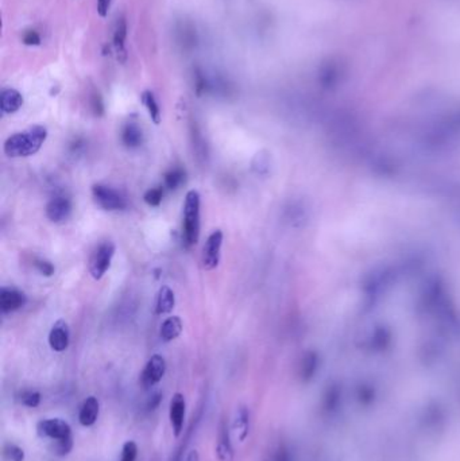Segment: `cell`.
I'll list each match as a JSON object with an SVG mask.
<instances>
[{
  "label": "cell",
  "instance_id": "obj_1",
  "mask_svg": "<svg viewBox=\"0 0 460 461\" xmlns=\"http://www.w3.org/2000/svg\"><path fill=\"white\" fill-rule=\"evenodd\" d=\"M48 138V129L43 126H31L22 132L11 135L4 142V153L10 158L30 157L37 154Z\"/></svg>",
  "mask_w": 460,
  "mask_h": 461
},
{
  "label": "cell",
  "instance_id": "obj_2",
  "mask_svg": "<svg viewBox=\"0 0 460 461\" xmlns=\"http://www.w3.org/2000/svg\"><path fill=\"white\" fill-rule=\"evenodd\" d=\"M200 199L201 197L197 190H189L185 196L182 240L187 247H192L199 241L200 236Z\"/></svg>",
  "mask_w": 460,
  "mask_h": 461
},
{
  "label": "cell",
  "instance_id": "obj_3",
  "mask_svg": "<svg viewBox=\"0 0 460 461\" xmlns=\"http://www.w3.org/2000/svg\"><path fill=\"white\" fill-rule=\"evenodd\" d=\"M115 255V244L113 241H103L94 251L89 260V273L94 279H101L108 271Z\"/></svg>",
  "mask_w": 460,
  "mask_h": 461
},
{
  "label": "cell",
  "instance_id": "obj_4",
  "mask_svg": "<svg viewBox=\"0 0 460 461\" xmlns=\"http://www.w3.org/2000/svg\"><path fill=\"white\" fill-rule=\"evenodd\" d=\"M92 194L99 206L106 211H120L126 208V199L110 186L106 185H94Z\"/></svg>",
  "mask_w": 460,
  "mask_h": 461
},
{
  "label": "cell",
  "instance_id": "obj_5",
  "mask_svg": "<svg viewBox=\"0 0 460 461\" xmlns=\"http://www.w3.org/2000/svg\"><path fill=\"white\" fill-rule=\"evenodd\" d=\"M223 232L220 229H215L203 247L201 263L206 270H213L217 267L220 262V251L223 246Z\"/></svg>",
  "mask_w": 460,
  "mask_h": 461
},
{
  "label": "cell",
  "instance_id": "obj_6",
  "mask_svg": "<svg viewBox=\"0 0 460 461\" xmlns=\"http://www.w3.org/2000/svg\"><path fill=\"white\" fill-rule=\"evenodd\" d=\"M166 372V362L161 355H153L141 374V385L143 388H152L161 382Z\"/></svg>",
  "mask_w": 460,
  "mask_h": 461
},
{
  "label": "cell",
  "instance_id": "obj_7",
  "mask_svg": "<svg viewBox=\"0 0 460 461\" xmlns=\"http://www.w3.org/2000/svg\"><path fill=\"white\" fill-rule=\"evenodd\" d=\"M37 430L41 437L50 439L53 441L64 440L68 437H72V429L68 423L59 418H50L43 420L37 425Z\"/></svg>",
  "mask_w": 460,
  "mask_h": 461
},
{
  "label": "cell",
  "instance_id": "obj_8",
  "mask_svg": "<svg viewBox=\"0 0 460 461\" xmlns=\"http://www.w3.org/2000/svg\"><path fill=\"white\" fill-rule=\"evenodd\" d=\"M26 295L15 288H3L0 290V309L4 314L20 311L26 305Z\"/></svg>",
  "mask_w": 460,
  "mask_h": 461
},
{
  "label": "cell",
  "instance_id": "obj_9",
  "mask_svg": "<svg viewBox=\"0 0 460 461\" xmlns=\"http://www.w3.org/2000/svg\"><path fill=\"white\" fill-rule=\"evenodd\" d=\"M71 212H72V204L69 201V199L64 196L53 197L46 205V218L50 222L57 224L66 222L68 218L71 216Z\"/></svg>",
  "mask_w": 460,
  "mask_h": 461
},
{
  "label": "cell",
  "instance_id": "obj_10",
  "mask_svg": "<svg viewBox=\"0 0 460 461\" xmlns=\"http://www.w3.org/2000/svg\"><path fill=\"white\" fill-rule=\"evenodd\" d=\"M185 398L181 392H175L173 395L169 407V418L172 424L173 432L175 437H180L184 430V420H185Z\"/></svg>",
  "mask_w": 460,
  "mask_h": 461
},
{
  "label": "cell",
  "instance_id": "obj_11",
  "mask_svg": "<svg viewBox=\"0 0 460 461\" xmlns=\"http://www.w3.org/2000/svg\"><path fill=\"white\" fill-rule=\"evenodd\" d=\"M69 341H71V332L68 324L64 320H58L49 333L50 348L56 352H64L69 347Z\"/></svg>",
  "mask_w": 460,
  "mask_h": 461
},
{
  "label": "cell",
  "instance_id": "obj_12",
  "mask_svg": "<svg viewBox=\"0 0 460 461\" xmlns=\"http://www.w3.org/2000/svg\"><path fill=\"white\" fill-rule=\"evenodd\" d=\"M216 455L219 461H233V448L231 444L230 429L226 421H222L219 425Z\"/></svg>",
  "mask_w": 460,
  "mask_h": 461
},
{
  "label": "cell",
  "instance_id": "obj_13",
  "mask_svg": "<svg viewBox=\"0 0 460 461\" xmlns=\"http://www.w3.org/2000/svg\"><path fill=\"white\" fill-rule=\"evenodd\" d=\"M100 405L96 397H88L78 411V421L82 426H92L99 418Z\"/></svg>",
  "mask_w": 460,
  "mask_h": 461
},
{
  "label": "cell",
  "instance_id": "obj_14",
  "mask_svg": "<svg viewBox=\"0 0 460 461\" xmlns=\"http://www.w3.org/2000/svg\"><path fill=\"white\" fill-rule=\"evenodd\" d=\"M22 106H23V96L20 94V91L13 90V88L3 90L1 96H0V108L3 113H6V115L15 113V112L20 111Z\"/></svg>",
  "mask_w": 460,
  "mask_h": 461
},
{
  "label": "cell",
  "instance_id": "obj_15",
  "mask_svg": "<svg viewBox=\"0 0 460 461\" xmlns=\"http://www.w3.org/2000/svg\"><path fill=\"white\" fill-rule=\"evenodd\" d=\"M126 38H127V22L126 19H117L114 31V50H115L116 57L120 62H124L127 59L126 55Z\"/></svg>",
  "mask_w": 460,
  "mask_h": 461
},
{
  "label": "cell",
  "instance_id": "obj_16",
  "mask_svg": "<svg viewBox=\"0 0 460 461\" xmlns=\"http://www.w3.org/2000/svg\"><path fill=\"white\" fill-rule=\"evenodd\" d=\"M233 430L240 443H243L250 432V411L246 406H240L236 411V417L233 420Z\"/></svg>",
  "mask_w": 460,
  "mask_h": 461
},
{
  "label": "cell",
  "instance_id": "obj_17",
  "mask_svg": "<svg viewBox=\"0 0 460 461\" xmlns=\"http://www.w3.org/2000/svg\"><path fill=\"white\" fill-rule=\"evenodd\" d=\"M182 332V321L178 315H172L168 317L162 325H161V331H159V336L164 341L169 343L175 340L180 334Z\"/></svg>",
  "mask_w": 460,
  "mask_h": 461
},
{
  "label": "cell",
  "instance_id": "obj_18",
  "mask_svg": "<svg viewBox=\"0 0 460 461\" xmlns=\"http://www.w3.org/2000/svg\"><path fill=\"white\" fill-rule=\"evenodd\" d=\"M174 305H175V297L172 289L169 286H162L157 297L155 312L157 314L171 313L174 309Z\"/></svg>",
  "mask_w": 460,
  "mask_h": 461
},
{
  "label": "cell",
  "instance_id": "obj_19",
  "mask_svg": "<svg viewBox=\"0 0 460 461\" xmlns=\"http://www.w3.org/2000/svg\"><path fill=\"white\" fill-rule=\"evenodd\" d=\"M122 139H123V143L127 148H138V146L142 145V141H143L142 129H139V126L136 123H134V122H130L123 129Z\"/></svg>",
  "mask_w": 460,
  "mask_h": 461
},
{
  "label": "cell",
  "instance_id": "obj_20",
  "mask_svg": "<svg viewBox=\"0 0 460 461\" xmlns=\"http://www.w3.org/2000/svg\"><path fill=\"white\" fill-rule=\"evenodd\" d=\"M142 103L146 107L154 123L159 125L161 123V108H159V104H158L154 93L152 91H145L142 93Z\"/></svg>",
  "mask_w": 460,
  "mask_h": 461
},
{
  "label": "cell",
  "instance_id": "obj_21",
  "mask_svg": "<svg viewBox=\"0 0 460 461\" xmlns=\"http://www.w3.org/2000/svg\"><path fill=\"white\" fill-rule=\"evenodd\" d=\"M184 178H185V171L182 169H180V167L172 169L165 176V186L171 190L177 189L180 185L184 183Z\"/></svg>",
  "mask_w": 460,
  "mask_h": 461
},
{
  "label": "cell",
  "instance_id": "obj_22",
  "mask_svg": "<svg viewBox=\"0 0 460 461\" xmlns=\"http://www.w3.org/2000/svg\"><path fill=\"white\" fill-rule=\"evenodd\" d=\"M4 459L7 461H23L24 452L15 444H7L4 446Z\"/></svg>",
  "mask_w": 460,
  "mask_h": 461
},
{
  "label": "cell",
  "instance_id": "obj_23",
  "mask_svg": "<svg viewBox=\"0 0 460 461\" xmlns=\"http://www.w3.org/2000/svg\"><path fill=\"white\" fill-rule=\"evenodd\" d=\"M20 401L22 405L27 406V407H31V409L38 407L41 404V394L38 391H31V390L23 391L20 394Z\"/></svg>",
  "mask_w": 460,
  "mask_h": 461
},
{
  "label": "cell",
  "instance_id": "obj_24",
  "mask_svg": "<svg viewBox=\"0 0 460 461\" xmlns=\"http://www.w3.org/2000/svg\"><path fill=\"white\" fill-rule=\"evenodd\" d=\"M162 197H164V190L161 187H153L145 193L143 200L150 206H158L162 201Z\"/></svg>",
  "mask_w": 460,
  "mask_h": 461
},
{
  "label": "cell",
  "instance_id": "obj_25",
  "mask_svg": "<svg viewBox=\"0 0 460 461\" xmlns=\"http://www.w3.org/2000/svg\"><path fill=\"white\" fill-rule=\"evenodd\" d=\"M73 448V437H68L64 440H58L55 441V446L53 451L58 456H66Z\"/></svg>",
  "mask_w": 460,
  "mask_h": 461
},
{
  "label": "cell",
  "instance_id": "obj_26",
  "mask_svg": "<svg viewBox=\"0 0 460 461\" xmlns=\"http://www.w3.org/2000/svg\"><path fill=\"white\" fill-rule=\"evenodd\" d=\"M138 458V446L134 441H127L123 445L120 461H136Z\"/></svg>",
  "mask_w": 460,
  "mask_h": 461
},
{
  "label": "cell",
  "instance_id": "obj_27",
  "mask_svg": "<svg viewBox=\"0 0 460 461\" xmlns=\"http://www.w3.org/2000/svg\"><path fill=\"white\" fill-rule=\"evenodd\" d=\"M34 264H36V269L38 270L42 276H45V277H52L55 274V271H56L55 266L50 262H48V260L38 259V260H36Z\"/></svg>",
  "mask_w": 460,
  "mask_h": 461
},
{
  "label": "cell",
  "instance_id": "obj_28",
  "mask_svg": "<svg viewBox=\"0 0 460 461\" xmlns=\"http://www.w3.org/2000/svg\"><path fill=\"white\" fill-rule=\"evenodd\" d=\"M23 43L29 45V46H38L41 45V37L38 33L34 30H29L24 33L23 36Z\"/></svg>",
  "mask_w": 460,
  "mask_h": 461
},
{
  "label": "cell",
  "instance_id": "obj_29",
  "mask_svg": "<svg viewBox=\"0 0 460 461\" xmlns=\"http://www.w3.org/2000/svg\"><path fill=\"white\" fill-rule=\"evenodd\" d=\"M113 0H97V13L101 18H106L110 13Z\"/></svg>",
  "mask_w": 460,
  "mask_h": 461
},
{
  "label": "cell",
  "instance_id": "obj_30",
  "mask_svg": "<svg viewBox=\"0 0 460 461\" xmlns=\"http://www.w3.org/2000/svg\"><path fill=\"white\" fill-rule=\"evenodd\" d=\"M273 461H292L290 453L285 446H281L277 449V452L273 456Z\"/></svg>",
  "mask_w": 460,
  "mask_h": 461
},
{
  "label": "cell",
  "instance_id": "obj_31",
  "mask_svg": "<svg viewBox=\"0 0 460 461\" xmlns=\"http://www.w3.org/2000/svg\"><path fill=\"white\" fill-rule=\"evenodd\" d=\"M161 399H162V395H161L159 392H155V394H153V395L150 397L149 402H148V409H149V410L157 409V407L159 406V404H161Z\"/></svg>",
  "mask_w": 460,
  "mask_h": 461
},
{
  "label": "cell",
  "instance_id": "obj_32",
  "mask_svg": "<svg viewBox=\"0 0 460 461\" xmlns=\"http://www.w3.org/2000/svg\"><path fill=\"white\" fill-rule=\"evenodd\" d=\"M200 459H199V453L196 452V451H193V452H191L189 453V456H188V459H187V461H199Z\"/></svg>",
  "mask_w": 460,
  "mask_h": 461
}]
</instances>
